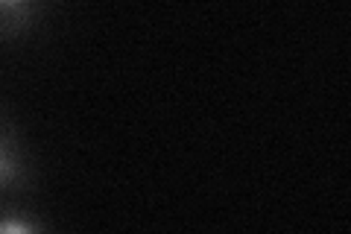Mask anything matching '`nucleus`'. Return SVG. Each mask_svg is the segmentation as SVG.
<instances>
[{"instance_id":"obj_1","label":"nucleus","mask_w":351,"mask_h":234,"mask_svg":"<svg viewBox=\"0 0 351 234\" xmlns=\"http://www.w3.org/2000/svg\"><path fill=\"white\" fill-rule=\"evenodd\" d=\"M38 182L36 155L12 111L0 106V199L32 196Z\"/></svg>"},{"instance_id":"obj_2","label":"nucleus","mask_w":351,"mask_h":234,"mask_svg":"<svg viewBox=\"0 0 351 234\" xmlns=\"http://www.w3.org/2000/svg\"><path fill=\"white\" fill-rule=\"evenodd\" d=\"M56 0H0V44L29 38L44 27Z\"/></svg>"},{"instance_id":"obj_3","label":"nucleus","mask_w":351,"mask_h":234,"mask_svg":"<svg viewBox=\"0 0 351 234\" xmlns=\"http://www.w3.org/2000/svg\"><path fill=\"white\" fill-rule=\"evenodd\" d=\"M53 229V220L32 205V196L0 199V234H41Z\"/></svg>"}]
</instances>
